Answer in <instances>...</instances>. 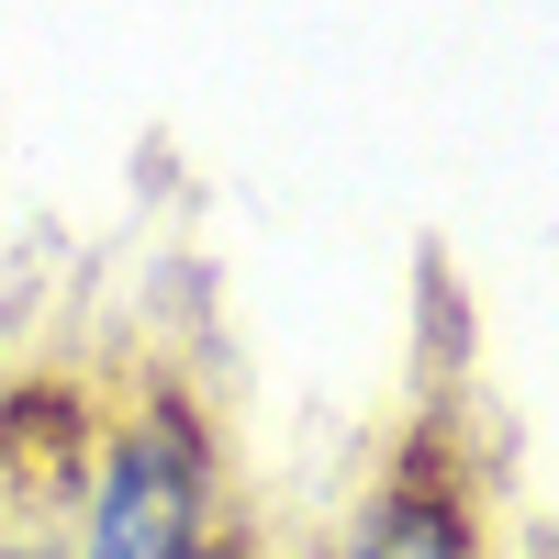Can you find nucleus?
Wrapping results in <instances>:
<instances>
[{
  "instance_id": "f257e3e1",
  "label": "nucleus",
  "mask_w": 559,
  "mask_h": 559,
  "mask_svg": "<svg viewBox=\"0 0 559 559\" xmlns=\"http://www.w3.org/2000/svg\"><path fill=\"white\" fill-rule=\"evenodd\" d=\"M191 515H202L191 448L179 437H134L112 492H102V559H191Z\"/></svg>"
},
{
  "instance_id": "f03ea898",
  "label": "nucleus",
  "mask_w": 559,
  "mask_h": 559,
  "mask_svg": "<svg viewBox=\"0 0 559 559\" xmlns=\"http://www.w3.org/2000/svg\"><path fill=\"white\" fill-rule=\"evenodd\" d=\"M358 559H471V503H459L437 471H414L403 492H381Z\"/></svg>"
}]
</instances>
